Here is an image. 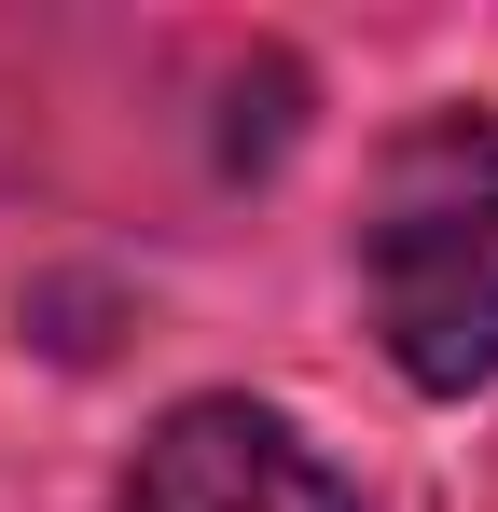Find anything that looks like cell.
Wrapping results in <instances>:
<instances>
[{
    "label": "cell",
    "mask_w": 498,
    "mask_h": 512,
    "mask_svg": "<svg viewBox=\"0 0 498 512\" xmlns=\"http://www.w3.org/2000/svg\"><path fill=\"white\" fill-rule=\"evenodd\" d=\"M360 305L402 388L471 402L498 374V111H429L360 180Z\"/></svg>",
    "instance_id": "1"
},
{
    "label": "cell",
    "mask_w": 498,
    "mask_h": 512,
    "mask_svg": "<svg viewBox=\"0 0 498 512\" xmlns=\"http://www.w3.org/2000/svg\"><path fill=\"white\" fill-rule=\"evenodd\" d=\"M111 512H360V485H346L277 402L194 388V402H166V416L139 429Z\"/></svg>",
    "instance_id": "2"
}]
</instances>
